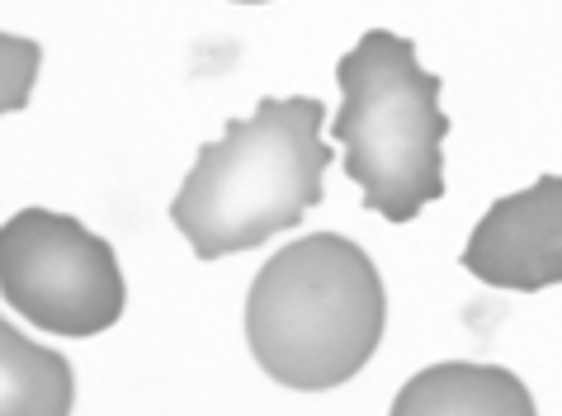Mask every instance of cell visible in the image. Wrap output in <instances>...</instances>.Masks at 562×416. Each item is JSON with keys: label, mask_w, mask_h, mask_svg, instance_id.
I'll use <instances>...</instances> for the list:
<instances>
[{"label": "cell", "mask_w": 562, "mask_h": 416, "mask_svg": "<svg viewBox=\"0 0 562 416\" xmlns=\"http://www.w3.org/2000/svg\"><path fill=\"white\" fill-rule=\"evenodd\" d=\"M326 166L331 147L322 143V100L265 95L251 119H232L227 133L194 157L170 223L204 260L251 251L322 204Z\"/></svg>", "instance_id": "6da1fadb"}, {"label": "cell", "mask_w": 562, "mask_h": 416, "mask_svg": "<svg viewBox=\"0 0 562 416\" xmlns=\"http://www.w3.org/2000/svg\"><path fill=\"white\" fill-rule=\"evenodd\" d=\"M383 280L350 237L317 233L270 256L246 299V341L284 389H340L383 341Z\"/></svg>", "instance_id": "7a4b0ae2"}, {"label": "cell", "mask_w": 562, "mask_h": 416, "mask_svg": "<svg viewBox=\"0 0 562 416\" xmlns=\"http://www.w3.org/2000/svg\"><path fill=\"white\" fill-rule=\"evenodd\" d=\"M340 114L331 123L346 147V171L364 204L387 223H412L445 194V133L440 76L416 61L412 38L369 29L336 67Z\"/></svg>", "instance_id": "3957f363"}, {"label": "cell", "mask_w": 562, "mask_h": 416, "mask_svg": "<svg viewBox=\"0 0 562 416\" xmlns=\"http://www.w3.org/2000/svg\"><path fill=\"white\" fill-rule=\"evenodd\" d=\"M0 294L57 336L109 331L128 303L114 246L57 209H20L0 223Z\"/></svg>", "instance_id": "277c9868"}, {"label": "cell", "mask_w": 562, "mask_h": 416, "mask_svg": "<svg viewBox=\"0 0 562 416\" xmlns=\"http://www.w3.org/2000/svg\"><path fill=\"white\" fill-rule=\"evenodd\" d=\"M463 270L515 294L562 284V176L496 199L463 246Z\"/></svg>", "instance_id": "5b68a950"}, {"label": "cell", "mask_w": 562, "mask_h": 416, "mask_svg": "<svg viewBox=\"0 0 562 416\" xmlns=\"http://www.w3.org/2000/svg\"><path fill=\"white\" fill-rule=\"evenodd\" d=\"M387 416H539L535 397L502 364L445 360L402 383Z\"/></svg>", "instance_id": "8992f818"}, {"label": "cell", "mask_w": 562, "mask_h": 416, "mask_svg": "<svg viewBox=\"0 0 562 416\" xmlns=\"http://www.w3.org/2000/svg\"><path fill=\"white\" fill-rule=\"evenodd\" d=\"M71 364L0 317V416H71Z\"/></svg>", "instance_id": "52a82bcc"}, {"label": "cell", "mask_w": 562, "mask_h": 416, "mask_svg": "<svg viewBox=\"0 0 562 416\" xmlns=\"http://www.w3.org/2000/svg\"><path fill=\"white\" fill-rule=\"evenodd\" d=\"M38 43L20 34H0V114L24 110L38 81Z\"/></svg>", "instance_id": "ba28073f"}, {"label": "cell", "mask_w": 562, "mask_h": 416, "mask_svg": "<svg viewBox=\"0 0 562 416\" xmlns=\"http://www.w3.org/2000/svg\"><path fill=\"white\" fill-rule=\"evenodd\" d=\"M241 5H260V0H241Z\"/></svg>", "instance_id": "9c48e42d"}]
</instances>
